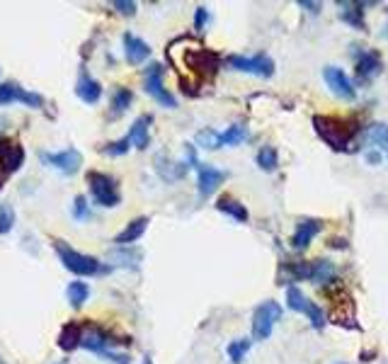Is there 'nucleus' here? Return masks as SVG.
<instances>
[{
    "label": "nucleus",
    "instance_id": "f257e3e1",
    "mask_svg": "<svg viewBox=\"0 0 388 364\" xmlns=\"http://www.w3.org/2000/svg\"><path fill=\"white\" fill-rule=\"evenodd\" d=\"M54 248H56L58 260L63 262V267H66L68 272L78 274V277H95V274L102 272V262H99L97 257L73 250V248H70V245L66 243V240H56Z\"/></svg>",
    "mask_w": 388,
    "mask_h": 364
},
{
    "label": "nucleus",
    "instance_id": "f03ea898",
    "mask_svg": "<svg viewBox=\"0 0 388 364\" xmlns=\"http://www.w3.org/2000/svg\"><path fill=\"white\" fill-rule=\"evenodd\" d=\"M313 127L318 132V136L330 146L333 151H345L350 146V139L355 134V127H350L347 119L340 117H313Z\"/></svg>",
    "mask_w": 388,
    "mask_h": 364
},
{
    "label": "nucleus",
    "instance_id": "7ed1b4c3",
    "mask_svg": "<svg viewBox=\"0 0 388 364\" xmlns=\"http://www.w3.org/2000/svg\"><path fill=\"white\" fill-rule=\"evenodd\" d=\"M87 185H90V195L92 199L104 209H114L117 204L122 202V195H119V182H117L112 175L107 173H87Z\"/></svg>",
    "mask_w": 388,
    "mask_h": 364
},
{
    "label": "nucleus",
    "instance_id": "20e7f679",
    "mask_svg": "<svg viewBox=\"0 0 388 364\" xmlns=\"http://www.w3.org/2000/svg\"><path fill=\"white\" fill-rule=\"evenodd\" d=\"M39 161L44 166L58 170L63 175H75L83 166V154L78 149H63V151H39Z\"/></svg>",
    "mask_w": 388,
    "mask_h": 364
},
{
    "label": "nucleus",
    "instance_id": "39448f33",
    "mask_svg": "<svg viewBox=\"0 0 388 364\" xmlns=\"http://www.w3.org/2000/svg\"><path fill=\"white\" fill-rule=\"evenodd\" d=\"M281 318V306L277 301H262L252 314V340H267L272 336L274 323Z\"/></svg>",
    "mask_w": 388,
    "mask_h": 364
},
{
    "label": "nucleus",
    "instance_id": "423d86ee",
    "mask_svg": "<svg viewBox=\"0 0 388 364\" xmlns=\"http://www.w3.org/2000/svg\"><path fill=\"white\" fill-rule=\"evenodd\" d=\"M144 87L156 102L163 105V107H175V105H178L175 95H170L168 87L163 85V66L161 63H151V66L144 70Z\"/></svg>",
    "mask_w": 388,
    "mask_h": 364
},
{
    "label": "nucleus",
    "instance_id": "0eeeda50",
    "mask_svg": "<svg viewBox=\"0 0 388 364\" xmlns=\"http://www.w3.org/2000/svg\"><path fill=\"white\" fill-rule=\"evenodd\" d=\"M228 66L240 73L260 75V78H269L274 73V63L269 56L257 54V56H228Z\"/></svg>",
    "mask_w": 388,
    "mask_h": 364
},
{
    "label": "nucleus",
    "instance_id": "6e6552de",
    "mask_svg": "<svg viewBox=\"0 0 388 364\" xmlns=\"http://www.w3.org/2000/svg\"><path fill=\"white\" fill-rule=\"evenodd\" d=\"M25 163V146L17 139H0V173L10 175Z\"/></svg>",
    "mask_w": 388,
    "mask_h": 364
},
{
    "label": "nucleus",
    "instance_id": "1a4fd4ad",
    "mask_svg": "<svg viewBox=\"0 0 388 364\" xmlns=\"http://www.w3.org/2000/svg\"><path fill=\"white\" fill-rule=\"evenodd\" d=\"M13 102H22L32 109H39L44 107V95L29 92L17 83H3L0 85V105H13Z\"/></svg>",
    "mask_w": 388,
    "mask_h": 364
},
{
    "label": "nucleus",
    "instance_id": "9d476101",
    "mask_svg": "<svg viewBox=\"0 0 388 364\" xmlns=\"http://www.w3.org/2000/svg\"><path fill=\"white\" fill-rule=\"evenodd\" d=\"M185 61H187V66L199 75V78H211V75L219 70V56H216L214 51L202 49V46L190 49V54H187Z\"/></svg>",
    "mask_w": 388,
    "mask_h": 364
},
{
    "label": "nucleus",
    "instance_id": "9b49d317",
    "mask_svg": "<svg viewBox=\"0 0 388 364\" xmlns=\"http://www.w3.org/2000/svg\"><path fill=\"white\" fill-rule=\"evenodd\" d=\"M226 180V173L209 163H197V185H199V197L207 199L219 190V185Z\"/></svg>",
    "mask_w": 388,
    "mask_h": 364
},
{
    "label": "nucleus",
    "instance_id": "f8f14e48",
    "mask_svg": "<svg viewBox=\"0 0 388 364\" xmlns=\"http://www.w3.org/2000/svg\"><path fill=\"white\" fill-rule=\"evenodd\" d=\"M323 75H325V83H328V87L333 90V95L343 97V100H347V102H352V100L357 97L355 85H352V80L347 78V73H345L343 68L328 66L325 70H323Z\"/></svg>",
    "mask_w": 388,
    "mask_h": 364
},
{
    "label": "nucleus",
    "instance_id": "ddd939ff",
    "mask_svg": "<svg viewBox=\"0 0 388 364\" xmlns=\"http://www.w3.org/2000/svg\"><path fill=\"white\" fill-rule=\"evenodd\" d=\"M320 228H323V224H320L318 219H303V221H298L296 231H293V236H291V245L296 250L308 248L311 240H313L320 233Z\"/></svg>",
    "mask_w": 388,
    "mask_h": 364
},
{
    "label": "nucleus",
    "instance_id": "4468645a",
    "mask_svg": "<svg viewBox=\"0 0 388 364\" xmlns=\"http://www.w3.org/2000/svg\"><path fill=\"white\" fill-rule=\"evenodd\" d=\"M151 122H153L151 114H141L139 119L131 124V129H129L126 139L131 141L134 149H139V151L149 149V144H151Z\"/></svg>",
    "mask_w": 388,
    "mask_h": 364
},
{
    "label": "nucleus",
    "instance_id": "2eb2a0df",
    "mask_svg": "<svg viewBox=\"0 0 388 364\" xmlns=\"http://www.w3.org/2000/svg\"><path fill=\"white\" fill-rule=\"evenodd\" d=\"M75 95H78L87 105H95L97 100L102 97V85H99L97 80L83 68V70H80V75H78V83H75Z\"/></svg>",
    "mask_w": 388,
    "mask_h": 364
},
{
    "label": "nucleus",
    "instance_id": "dca6fc26",
    "mask_svg": "<svg viewBox=\"0 0 388 364\" xmlns=\"http://www.w3.org/2000/svg\"><path fill=\"white\" fill-rule=\"evenodd\" d=\"M124 56L131 66H141L146 58L151 56V46L144 42L141 37H134V34H124Z\"/></svg>",
    "mask_w": 388,
    "mask_h": 364
},
{
    "label": "nucleus",
    "instance_id": "f3484780",
    "mask_svg": "<svg viewBox=\"0 0 388 364\" xmlns=\"http://www.w3.org/2000/svg\"><path fill=\"white\" fill-rule=\"evenodd\" d=\"M379 70H381L379 51H362V56L357 58V78H360V80H372Z\"/></svg>",
    "mask_w": 388,
    "mask_h": 364
},
{
    "label": "nucleus",
    "instance_id": "a211bd4d",
    "mask_svg": "<svg viewBox=\"0 0 388 364\" xmlns=\"http://www.w3.org/2000/svg\"><path fill=\"white\" fill-rule=\"evenodd\" d=\"M80 340H83V326L80 323H66L58 336V348L63 352H73L80 348Z\"/></svg>",
    "mask_w": 388,
    "mask_h": 364
},
{
    "label": "nucleus",
    "instance_id": "6ab92c4d",
    "mask_svg": "<svg viewBox=\"0 0 388 364\" xmlns=\"http://www.w3.org/2000/svg\"><path fill=\"white\" fill-rule=\"evenodd\" d=\"M146 228H149V219H146V216H139V219L129 221L124 231L117 233L114 243H117V245H129V243H134V240H139L141 236H144Z\"/></svg>",
    "mask_w": 388,
    "mask_h": 364
},
{
    "label": "nucleus",
    "instance_id": "aec40b11",
    "mask_svg": "<svg viewBox=\"0 0 388 364\" xmlns=\"http://www.w3.org/2000/svg\"><path fill=\"white\" fill-rule=\"evenodd\" d=\"M364 139H367L379 154L388 156V124H372L364 132Z\"/></svg>",
    "mask_w": 388,
    "mask_h": 364
},
{
    "label": "nucleus",
    "instance_id": "412c9836",
    "mask_svg": "<svg viewBox=\"0 0 388 364\" xmlns=\"http://www.w3.org/2000/svg\"><path fill=\"white\" fill-rule=\"evenodd\" d=\"M134 102V92L129 90V87H117L114 92H112V100H109V114L112 117H119L124 114L129 107H131Z\"/></svg>",
    "mask_w": 388,
    "mask_h": 364
},
{
    "label": "nucleus",
    "instance_id": "4be33fe9",
    "mask_svg": "<svg viewBox=\"0 0 388 364\" xmlns=\"http://www.w3.org/2000/svg\"><path fill=\"white\" fill-rule=\"evenodd\" d=\"M156 170H158V173H161L168 182H173V180H178V178H182V175L187 173V166L170 161L168 156H158V158H156Z\"/></svg>",
    "mask_w": 388,
    "mask_h": 364
},
{
    "label": "nucleus",
    "instance_id": "5701e85b",
    "mask_svg": "<svg viewBox=\"0 0 388 364\" xmlns=\"http://www.w3.org/2000/svg\"><path fill=\"white\" fill-rule=\"evenodd\" d=\"M216 209L228 214L236 221H248V209H245V204H240L238 199H233V197H221L219 202H216Z\"/></svg>",
    "mask_w": 388,
    "mask_h": 364
},
{
    "label": "nucleus",
    "instance_id": "b1692460",
    "mask_svg": "<svg viewBox=\"0 0 388 364\" xmlns=\"http://www.w3.org/2000/svg\"><path fill=\"white\" fill-rule=\"evenodd\" d=\"M66 296L73 309H83V304L87 301V296H90V287H87V282H70Z\"/></svg>",
    "mask_w": 388,
    "mask_h": 364
},
{
    "label": "nucleus",
    "instance_id": "393cba45",
    "mask_svg": "<svg viewBox=\"0 0 388 364\" xmlns=\"http://www.w3.org/2000/svg\"><path fill=\"white\" fill-rule=\"evenodd\" d=\"M335 279V267L330 260H313L311 262V282L323 284V282Z\"/></svg>",
    "mask_w": 388,
    "mask_h": 364
},
{
    "label": "nucleus",
    "instance_id": "a878e982",
    "mask_svg": "<svg viewBox=\"0 0 388 364\" xmlns=\"http://www.w3.org/2000/svg\"><path fill=\"white\" fill-rule=\"evenodd\" d=\"M340 17H343L345 22H350L352 27L364 29L362 5H360V3H340Z\"/></svg>",
    "mask_w": 388,
    "mask_h": 364
},
{
    "label": "nucleus",
    "instance_id": "bb28decb",
    "mask_svg": "<svg viewBox=\"0 0 388 364\" xmlns=\"http://www.w3.org/2000/svg\"><path fill=\"white\" fill-rule=\"evenodd\" d=\"M257 166H260L264 173H272V170H277V166H279L277 149H272V146H262V149L257 151Z\"/></svg>",
    "mask_w": 388,
    "mask_h": 364
},
{
    "label": "nucleus",
    "instance_id": "cd10ccee",
    "mask_svg": "<svg viewBox=\"0 0 388 364\" xmlns=\"http://www.w3.org/2000/svg\"><path fill=\"white\" fill-rule=\"evenodd\" d=\"M248 139V127L243 124H233L226 132H221V146H238Z\"/></svg>",
    "mask_w": 388,
    "mask_h": 364
},
{
    "label": "nucleus",
    "instance_id": "c85d7f7f",
    "mask_svg": "<svg viewBox=\"0 0 388 364\" xmlns=\"http://www.w3.org/2000/svg\"><path fill=\"white\" fill-rule=\"evenodd\" d=\"M298 314H306L308 316V321L313 323V328H320L325 326V316H323V309L318 306V304H313L311 301V299H306L303 301V306H301V311H298Z\"/></svg>",
    "mask_w": 388,
    "mask_h": 364
},
{
    "label": "nucleus",
    "instance_id": "c756f323",
    "mask_svg": "<svg viewBox=\"0 0 388 364\" xmlns=\"http://www.w3.org/2000/svg\"><path fill=\"white\" fill-rule=\"evenodd\" d=\"M197 144L202 146V149H221V134L214 132V129H202V132L197 134Z\"/></svg>",
    "mask_w": 388,
    "mask_h": 364
},
{
    "label": "nucleus",
    "instance_id": "7c9ffc66",
    "mask_svg": "<svg viewBox=\"0 0 388 364\" xmlns=\"http://www.w3.org/2000/svg\"><path fill=\"white\" fill-rule=\"evenodd\" d=\"M250 350V340H233L231 345H228V357H231L233 364H240L245 360V355H248Z\"/></svg>",
    "mask_w": 388,
    "mask_h": 364
},
{
    "label": "nucleus",
    "instance_id": "2f4dec72",
    "mask_svg": "<svg viewBox=\"0 0 388 364\" xmlns=\"http://www.w3.org/2000/svg\"><path fill=\"white\" fill-rule=\"evenodd\" d=\"M15 226V209L10 204H0V233H10Z\"/></svg>",
    "mask_w": 388,
    "mask_h": 364
},
{
    "label": "nucleus",
    "instance_id": "473e14b6",
    "mask_svg": "<svg viewBox=\"0 0 388 364\" xmlns=\"http://www.w3.org/2000/svg\"><path fill=\"white\" fill-rule=\"evenodd\" d=\"M73 219L75 221H87L90 219V204L83 195H78L73 199Z\"/></svg>",
    "mask_w": 388,
    "mask_h": 364
},
{
    "label": "nucleus",
    "instance_id": "72a5a7b5",
    "mask_svg": "<svg viewBox=\"0 0 388 364\" xmlns=\"http://www.w3.org/2000/svg\"><path fill=\"white\" fill-rule=\"evenodd\" d=\"M303 301H306L303 291L296 289V287H289V291H286V306H289L291 311H301Z\"/></svg>",
    "mask_w": 388,
    "mask_h": 364
},
{
    "label": "nucleus",
    "instance_id": "f704fd0d",
    "mask_svg": "<svg viewBox=\"0 0 388 364\" xmlns=\"http://www.w3.org/2000/svg\"><path fill=\"white\" fill-rule=\"evenodd\" d=\"M129 149H131V141H129V139L124 136V139L114 141V144H107L102 151H104V154H107V156H124Z\"/></svg>",
    "mask_w": 388,
    "mask_h": 364
},
{
    "label": "nucleus",
    "instance_id": "c9c22d12",
    "mask_svg": "<svg viewBox=\"0 0 388 364\" xmlns=\"http://www.w3.org/2000/svg\"><path fill=\"white\" fill-rule=\"evenodd\" d=\"M114 10L119 15H126V17H131V15H136V3H131V0H114Z\"/></svg>",
    "mask_w": 388,
    "mask_h": 364
},
{
    "label": "nucleus",
    "instance_id": "e433bc0d",
    "mask_svg": "<svg viewBox=\"0 0 388 364\" xmlns=\"http://www.w3.org/2000/svg\"><path fill=\"white\" fill-rule=\"evenodd\" d=\"M207 22H209L207 8H197V13H194V29H199V32H202V29L207 27Z\"/></svg>",
    "mask_w": 388,
    "mask_h": 364
},
{
    "label": "nucleus",
    "instance_id": "4c0bfd02",
    "mask_svg": "<svg viewBox=\"0 0 388 364\" xmlns=\"http://www.w3.org/2000/svg\"><path fill=\"white\" fill-rule=\"evenodd\" d=\"M298 5H301V8L308 10V13H313V15L320 10V5H318V3H308V0H301V3H298Z\"/></svg>",
    "mask_w": 388,
    "mask_h": 364
},
{
    "label": "nucleus",
    "instance_id": "58836bf2",
    "mask_svg": "<svg viewBox=\"0 0 388 364\" xmlns=\"http://www.w3.org/2000/svg\"><path fill=\"white\" fill-rule=\"evenodd\" d=\"M367 161L372 163V166H376V163L381 161V154H379V151H369V154H367Z\"/></svg>",
    "mask_w": 388,
    "mask_h": 364
},
{
    "label": "nucleus",
    "instance_id": "ea45409f",
    "mask_svg": "<svg viewBox=\"0 0 388 364\" xmlns=\"http://www.w3.org/2000/svg\"><path fill=\"white\" fill-rule=\"evenodd\" d=\"M5 178H8V175H5V173H0V187L5 185Z\"/></svg>",
    "mask_w": 388,
    "mask_h": 364
},
{
    "label": "nucleus",
    "instance_id": "a19ab883",
    "mask_svg": "<svg viewBox=\"0 0 388 364\" xmlns=\"http://www.w3.org/2000/svg\"><path fill=\"white\" fill-rule=\"evenodd\" d=\"M144 364H153V362L149 360V357H146V360H144Z\"/></svg>",
    "mask_w": 388,
    "mask_h": 364
}]
</instances>
